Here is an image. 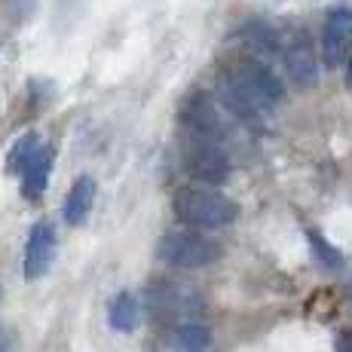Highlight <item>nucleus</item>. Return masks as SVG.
<instances>
[{
	"instance_id": "1",
	"label": "nucleus",
	"mask_w": 352,
	"mask_h": 352,
	"mask_svg": "<svg viewBox=\"0 0 352 352\" xmlns=\"http://www.w3.org/2000/svg\"><path fill=\"white\" fill-rule=\"evenodd\" d=\"M218 96L236 120L248 126H261L276 107L285 101V83L263 58H239L221 74Z\"/></svg>"
},
{
	"instance_id": "2",
	"label": "nucleus",
	"mask_w": 352,
	"mask_h": 352,
	"mask_svg": "<svg viewBox=\"0 0 352 352\" xmlns=\"http://www.w3.org/2000/svg\"><path fill=\"white\" fill-rule=\"evenodd\" d=\"M172 208L187 227L221 230L239 218V206L221 190L208 187H181L172 199Z\"/></svg>"
},
{
	"instance_id": "3",
	"label": "nucleus",
	"mask_w": 352,
	"mask_h": 352,
	"mask_svg": "<svg viewBox=\"0 0 352 352\" xmlns=\"http://www.w3.org/2000/svg\"><path fill=\"white\" fill-rule=\"evenodd\" d=\"M147 309L160 324L175 328V324L202 322V303L199 291L184 285V282H153L147 288Z\"/></svg>"
},
{
	"instance_id": "4",
	"label": "nucleus",
	"mask_w": 352,
	"mask_h": 352,
	"mask_svg": "<svg viewBox=\"0 0 352 352\" xmlns=\"http://www.w3.org/2000/svg\"><path fill=\"white\" fill-rule=\"evenodd\" d=\"M157 257L166 267H178V270H199L208 267L221 257V245L214 239L196 230H168L157 245Z\"/></svg>"
},
{
	"instance_id": "5",
	"label": "nucleus",
	"mask_w": 352,
	"mask_h": 352,
	"mask_svg": "<svg viewBox=\"0 0 352 352\" xmlns=\"http://www.w3.org/2000/svg\"><path fill=\"white\" fill-rule=\"evenodd\" d=\"M181 162H184V172L193 181L208 184V187H221L230 178V172H233L224 144L212 138H199V135H187L184 138Z\"/></svg>"
},
{
	"instance_id": "6",
	"label": "nucleus",
	"mask_w": 352,
	"mask_h": 352,
	"mask_svg": "<svg viewBox=\"0 0 352 352\" xmlns=\"http://www.w3.org/2000/svg\"><path fill=\"white\" fill-rule=\"evenodd\" d=\"M181 126L187 135H199V138H212V141H227V123L221 117L218 104L206 96V92H193L184 98L181 104Z\"/></svg>"
},
{
	"instance_id": "7",
	"label": "nucleus",
	"mask_w": 352,
	"mask_h": 352,
	"mask_svg": "<svg viewBox=\"0 0 352 352\" xmlns=\"http://www.w3.org/2000/svg\"><path fill=\"white\" fill-rule=\"evenodd\" d=\"M349 43H352V10L349 6H334L322 28L324 67H340L343 62H349Z\"/></svg>"
},
{
	"instance_id": "8",
	"label": "nucleus",
	"mask_w": 352,
	"mask_h": 352,
	"mask_svg": "<svg viewBox=\"0 0 352 352\" xmlns=\"http://www.w3.org/2000/svg\"><path fill=\"white\" fill-rule=\"evenodd\" d=\"M282 62H285L288 80L297 89H313L319 83V52H316L313 40L307 34H297L282 50Z\"/></svg>"
},
{
	"instance_id": "9",
	"label": "nucleus",
	"mask_w": 352,
	"mask_h": 352,
	"mask_svg": "<svg viewBox=\"0 0 352 352\" xmlns=\"http://www.w3.org/2000/svg\"><path fill=\"white\" fill-rule=\"evenodd\" d=\"M56 252H58L56 227H52L50 221L34 224L28 245H25V279H43V276L50 273L52 261H56Z\"/></svg>"
},
{
	"instance_id": "10",
	"label": "nucleus",
	"mask_w": 352,
	"mask_h": 352,
	"mask_svg": "<svg viewBox=\"0 0 352 352\" xmlns=\"http://www.w3.org/2000/svg\"><path fill=\"white\" fill-rule=\"evenodd\" d=\"M52 168H56V151H52L50 144H40L37 153L28 160V166L22 168L25 199L37 202L40 196L46 193V187H50V178H52Z\"/></svg>"
},
{
	"instance_id": "11",
	"label": "nucleus",
	"mask_w": 352,
	"mask_h": 352,
	"mask_svg": "<svg viewBox=\"0 0 352 352\" xmlns=\"http://www.w3.org/2000/svg\"><path fill=\"white\" fill-rule=\"evenodd\" d=\"M239 37H242V43H245V50L252 52V56L257 58H273V56H279L285 46H282V37H279V31L273 28L270 22H261V19H252V22H245L239 28Z\"/></svg>"
},
{
	"instance_id": "12",
	"label": "nucleus",
	"mask_w": 352,
	"mask_h": 352,
	"mask_svg": "<svg viewBox=\"0 0 352 352\" xmlns=\"http://www.w3.org/2000/svg\"><path fill=\"white\" fill-rule=\"evenodd\" d=\"M92 206H96V181L89 175H80L74 181V187L65 196V221L67 227H80L86 224V218L92 214Z\"/></svg>"
},
{
	"instance_id": "13",
	"label": "nucleus",
	"mask_w": 352,
	"mask_h": 352,
	"mask_svg": "<svg viewBox=\"0 0 352 352\" xmlns=\"http://www.w3.org/2000/svg\"><path fill=\"white\" fill-rule=\"evenodd\" d=\"M138 316H141V307H138V297L129 294V291H120L111 303H107V324L120 334H132L138 328Z\"/></svg>"
},
{
	"instance_id": "14",
	"label": "nucleus",
	"mask_w": 352,
	"mask_h": 352,
	"mask_svg": "<svg viewBox=\"0 0 352 352\" xmlns=\"http://www.w3.org/2000/svg\"><path fill=\"white\" fill-rule=\"evenodd\" d=\"M307 239H309V248H313V254L319 257V263L328 273H337V270L343 267V254H340V248H334L328 239L319 233V230H309L307 233Z\"/></svg>"
},
{
	"instance_id": "15",
	"label": "nucleus",
	"mask_w": 352,
	"mask_h": 352,
	"mask_svg": "<svg viewBox=\"0 0 352 352\" xmlns=\"http://www.w3.org/2000/svg\"><path fill=\"white\" fill-rule=\"evenodd\" d=\"M37 147H40V138H37V132H25L22 138L12 144V151H10V172H19L22 175V168L28 166V160L37 153Z\"/></svg>"
},
{
	"instance_id": "16",
	"label": "nucleus",
	"mask_w": 352,
	"mask_h": 352,
	"mask_svg": "<svg viewBox=\"0 0 352 352\" xmlns=\"http://www.w3.org/2000/svg\"><path fill=\"white\" fill-rule=\"evenodd\" d=\"M0 352H16V343L10 340V334L3 328H0Z\"/></svg>"
},
{
	"instance_id": "17",
	"label": "nucleus",
	"mask_w": 352,
	"mask_h": 352,
	"mask_svg": "<svg viewBox=\"0 0 352 352\" xmlns=\"http://www.w3.org/2000/svg\"><path fill=\"white\" fill-rule=\"evenodd\" d=\"M346 86H349V89H352V58H349V62H346Z\"/></svg>"
},
{
	"instance_id": "18",
	"label": "nucleus",
	"mask_w": 352,
	"mask_h": 352,
	"mask_svg": "<svg viewBox=\"0 0 352 352\" xmlns=\"http://www.w3.org/2000/svg\"><path fill=\"white\" fill-rule=\"evenodd\" d=\"M349 291H352V285H349Z\"/></svg>"
}]
</instances>
